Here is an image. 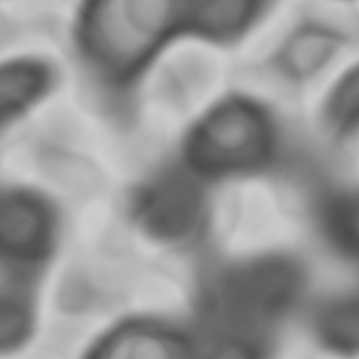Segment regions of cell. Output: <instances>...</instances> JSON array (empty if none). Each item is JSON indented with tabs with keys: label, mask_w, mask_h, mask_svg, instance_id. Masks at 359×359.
<instances>
[{
	"label": "cell",
	"mask_w": 359,
	"mask_h": 359,
	"mask_svg": "<svg viewBox=\"0 0 359 359\" xmlns=\"http://www.w3.org/2000/svg\"><path fill=\"white\" fill-rule=\"evenodd\" d=\"M268 146L264 120L241 103L222 106L198 130L192 145L196 165L210 172L242 170L257 163Z\"/></svg>",
	"instance_id": "6da1fadb"
},
{
	"label": "cell",
	"mask_w": 359,
	"mask_h": 359,
	"mask_svg": "<svg viewBox=\"0 0 359 359\" xmlns=\"http://www.w3.org/2000/svg\"><path fill=\"white\" fill-rule=\"evenodd\" d=\"M156 1H107L97 7L90 24L95 39L113 55L127 57L143 50L164 21Z\"/></svg>",
	"instance_id": "7a4b0ae2"
},
{
	"label": "cell",
	"mask_w": 359,
	"mask_h": 359,
	"mask_svg": "<svg viewBox=\"0 0 359 359\" xmlns=\"http://www.w3.org/2000/svg\"><path fill=\"white\" fill-rule=\"evenodd\" d=\"M147 189L142 213L147 228L158 235H170L185 226L197 211L195 184L180 176L161 177Z\"/></svg>",
	"instance_id": "3957f363"
},
{
	"label": "cell",
	"mask_w": 359,
	"mask_h": 359,
	"mask_svg": "<svg viewBox=\"0 0 359 359\" xmlns=\"http://www.w3.org/2000/svg\"><path fill=\"white\" fill-rule=\"evenodd\" d=\"M39 201L24 193L3 197L0 203V242L6 252L25 255L40 249L47 235V218Z\"/></svg>",
	"instance_id": "277c9868"
},
{
	"label": "cell",
	"mask_w": 359,
	"mask_h": 359,
	"mask_svg": "<svg viewBox=\"0 0 359 359\" xmlns=\"http://www.w3.org/2000/svg\"><path fill=\"white\" fill-rule=\"evenodd\" d=\"M41 76L35 69L20 66L7 69L1 74V108L6 114L18 109L34 94Z\"/></svg>",
	"instance_id": "5b68a950"
},
{
	"label": "cell",
	"mask_w": 359,
	"mask_h": 359,
	"mask_svg": "<svg viewBox=\"0 0 359 359\" xmlns=\"http://www.w3.org/2000/svg\"><path fill=\"white\" fill-rule=\"evenodd\" d=\"M326 226L332 238L344 248L353 252L358 244V210L352 198L332 201L326 211Z\"/></svg>",
	"instance_id": "8992f818"
},
{
	"label": "cell",
	"mask_w": 359,
	"mask_h": 359,
	"mask_svg": "<svg viewBox=\"0 0 359 359\" xmlns=\"http://www.w3.org/2000/svg\"><path fill=\"white\" fill-rule=\"evenodd\" d=\"M111 358H164L170 351L158 337L135 332L119 337L107 351Z\"/></svg>",
	"instance_id": "52a82bcc"
},
{
	"label": "cell",
	"mask_w": 359,
	"mask_h": 359,
	"mask_svg": "<svg viewBox=\"0 0 359 359\" xmlns=\"http://www.w3.org/2000/svg\"><path fill=\"white\" fill-rule=\"evenodd\" d=\"M327 314L323 332L328 341L338 348H353L358 338L357 309L353 302L339 305Z\"/></svg>",
	"instance_id": "ba28073f"
},
{
	"label": "cell",
	"mask_w": 359,
	"mask_h": 359,
	"mask_svg": "<svg viewBox=\"0 0 359 359\" xmlns=\"http://www.w3.org/2000/svg\"><path fill=\"white\" fill-rule=\"evenodd\" d=\"M27 319L21 308L13 304H1L0 317L1 348H8L23 335Z\"/></svg>",
	"instance_id": "9c48e42d"
}]
</instances>
